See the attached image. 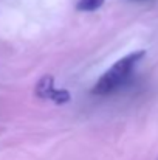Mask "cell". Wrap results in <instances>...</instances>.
<instances>
[{"label": "cell", "instance_id": "obj_2", "mask_svg": "<svg viewBox=\"0 0 158 160\" xmlns=\"http://www.w3.org/2000/svg\"><path fill=\"white\" fill-rule=\"evenodd\" d=\"M36 93L41 97V98H47V100H51L57 104H62V103H67L70 100V93L67 90H57L54 89V82H53L51 76H44L39 84H37V89H36Z\"/></svg>", "mask_w": 158, "mask_h": 160}, {"label": "cell", "instance_id": "obj_3", "mask_svg": "<svg viewBox=\"0 0 158 160\" xmlns=\"http://www.w3.org/2000/svg\"><path fill=\"white\" fill-rule=\"evenodd\" d=\"M104 5V0H78L76 8L79 11H96Z\"/></svg>", "mask_w": 158, "mask_h": 160}, {"label": "cell", "instance_id": "obj_1", "mask_svg": "<svg viewBox=\"0 0 158 160\" xmlns=\"http://www.w3.org/2000/svg\"><path fill=\"white\" fill-rule=\"evenodd\" d=\"M144 54H146L144 50H138V52H133V53L121 58L119 61H116L104 75L96 81V84H95L92 92L95 95L105 97V95H112L116 90H119L130 79L136 64L143 59Z\"/></svg>", "mask_w": 158, "mask_h": 160}]
</instances>
